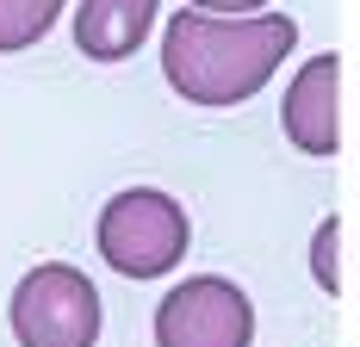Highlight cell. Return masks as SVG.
Returning <instances> with one entry per match:
<instances>
[{"label":"cell","mask_w":360,"mask_h":347,"mask_svg":"<svg viewBox=\"0 0 360 347\" xmlns=\"http://www.w3.org/2000/svg\"><path fill=\"white\" fill-rule=\"evenodd\" d=\"M298 44L286 13H199L180 6V19L162 32V74L193 105H236L267 87V74Z\"/></svg>","instance_id":"cell-1"},{"label":"cell","mask_w":360,"mask_h":347,"mask_svg":"<svg viewBox=\"0 0 360 347\" xmlns=\"http://www.w3.org/2000/svg\"><path fill=\"white\" fill-rule=\"evenodd\" d=\"M94 242H100V254H106L112 273H124V279H162V273H174L180 261H186L193 223H186V211H180L168 192L131 186V192H118V199L100 211Z\"/></svg>","instance_id":"cell-2"},{"label":"cell","mask_w":360,"mask_h":347,"mask_svg":"<svg viewBox=\"0 0 360 347\" xmlns=\"http://www.w3.org/2000/svg\"><path fill=\"white\" fill-rule=\"evenodd\" d=\"M19 347H94L100 341V292L69 261H44L13 292Z\"/></svg>","instance_id":"cell-3"},{"label":"cell","mask_w":360,"mask_h":347,"mask_svg":"<svg viewBox=\"0 0 360 347\" xmlns=\"http://www.w3.org/2000/svg\"><path fill=\"white\" fill-rule=\"evenodd\" d=\"M255 304L230 279H186L155 310V347H249Z\"/></svg>","instance_id":"cell-4"},{"label":"cell","mask_w":360,"mask_h":347,"mask_svg":"<svg viewBox=\"0 0 360 347\" xmlns=\"http://www.w3.org/2000/svg\"><path fill=\"white\" fill-rule=\"evenodd\" d=\"M280 124H286L292 149H304V155H335L342 149V63L335 56H311L292 74Z\"/></svg>","instance_id":"cell-5"},{"label":"cell","mask_w":360,"mask_h":347,"mask_svg":"<svg viewBox=\"0 0 360 347\" xmlns=\"http://www.w3.org/2000/svg\"><path fill=\"white\" fill-rule=\"evenodd\" d=\"M155 6H162V0H81V13H75V44H81V56H94V63H124V56H137V44H143L149 25H155Z\"/></svg>","instance_id":"cell-6"},{"label":"cell","mask_w":360,"mask_h":347,"mask_svg":"<svg viewBox=\"0 0 360 347\" xmlns=\"http://www.w3.org/2000/svg\"><path fill=\"white\" fill-rule=\"evenodd\" d=\"M63 0H0V50H32L56 25Z\"/></svg>","instance_id":"cell-7"},{"label":"cell","mask_w":360,"mask_h":347,"mask_svg":"<svg viewBox=\"0 0 360 347\" xmlns=\"http://www.w3.org/2000/svg\"><path fill=\"white\" fill-rule=\"evenodd\" d=\"M311 273L323 292H342V217L317 223V242H311Z\"/></svg>","instance_id":"cell-8"},{"label":"cell","mask_w":360,"mask_h":347,"mask_svg":"<svg viewBox=\"0 0 360 347\" xmlns=\"http://www.w3.org/2000/svg\"><path fill=\"white\" fill-rule=\"evenodd\" d=\"M186 6H199V13H261L267 0H186Z\"/></svg>","instance_id":"cell-9"}]
</instances>
